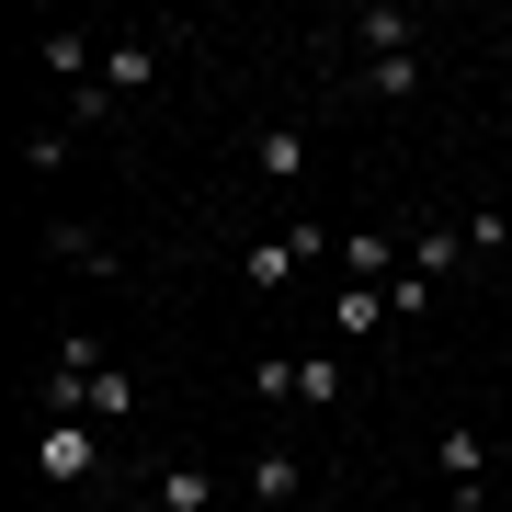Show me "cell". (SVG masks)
<instances>
[{
    "instance_id": "obj_1",
    "label": "cell",
    "mask_w": 512,
    "mask_h": 512,
    "mask_svg": "<svg viewBox=\"0 0 512 512\" xmlns=\"http://www.w3.org/2000/svg\"><path fill=\"white\" fill-rule=\"evenodd\" d=\"M171 46H183V23H137V35H114L92 92H103L114 114H126V103H148V92H160V69H171Z\"/></svg>"
},
{
    "instance_id": "obj_18",
    "label": "cell",
    "mask_w": 512,
    "mask_h": 512,
    "mask_svg": "<svg viewBox=\"0 0 512 512\" xmlns=\"http://www.w3.org/2000/svg\"><path fill=\"white\" fill-rule=\"evenodd\" d=\"M342 512H387V501H342Z\"/></svg>"
},
{
    "instance_id": "obj_15",
    "label": "cell",
    "mask_w": 512,
    "mask_h": 512,
    "mask_svg": "<svg viewBox=\"0 0 512 512\" xmlns=\"http://www.w3.org/2000/svg\"><path fill=\"white\" fill-rule=\"evenodd\" d=\"M342 285H399L387 274V228H342Z\"/></svg>"
},
{
    "instance_id": "obj_12",
    "label": "cell",
    "mask_w": 512,
    "mask_h": 512,
    "mask_svg": "<svg viewBox=\"0 0 512 512\" xmlns=\"http://www.w3.org/2000/svg\"><path fill=\"white\" fill-rule=\"evenodd\" d=\"M353 80H365L376 103H421V46H399V57H353Z\"/></svg>"
},
{
    "instance_id": "obj_9",
    "label": "cell",
    "mask_w": 512,
    "mask_h": 512,
    "mask_svg": "<svg viewBox=\"0 0 512 512\" xmlns=\"http://www.w3.org/2000/svg\"><path fill=\"white\" fill-rule=\"evenodd\" d=\"M342 46H353V57H399V46H421V12H399V0H387V12H353Z\"/></svg>"
},
{
    "instance_id": "obj_17",
    "label": "cell",
    "mask_w": 512,
    "mask_h": 512,
    "mask_svg": "<svg viewBox=\"0 0 512 512\" xmlns=\"http://www.w3.org/2000/svg\"><path fill=\"white\" fill-rule=\"evenodd\" d=\"M490 251H512V217H490V205H478V217H467V262H490Z\"/></svg>"
},
{
    "instance_id": "obj_19",
    "label": "cell",
    "mask_w": 512,
    "mask_h": 512,
    "mask_svg": "<svg viewBox=\"0 0 512 512\" xmlns=\"http://www.w3.org/2000/svg\"><path fill=\"white\" fill-rule=\"evenodd\" d=\"M501 35H512V12H501Z\"/></svg>"
},
{
    "instance_id": "obj_14",
    "label": "cell",
    "mask_w": 512,
    "mask_h": 512,
    "mask_svg": "<svg viewBox=\"0 0 512 512\" xmlns=\"http://www.w3.org/2000/svg\"><path fill=\"white\" fill-rule=\"evenodd\" d=\"M251 171H262V183H296V171H308V137H296V126H262L251 137Z\"/></svg>"
},
{
    "instance_id": "obj_11",
    "label": "cell",
    "mask_w": 512,
    "mask_h": 512,
    "mask_svg": "<svg viewBox=\"0 0 512 512\" xmlns=\"http://www.w3.org/2000/svg\"><path fill=\"white\" fill-rule=\"evenodd\" d=\"M387 319H399V308H387V285H342V296H330V342H376Z\"/></svg>"
},
{
    "instance_id": "obj_4",
    "label": "cell",
    "mask_w": 512,
    "mask_h": 512,
    "mask_svg": "<svg viewBox=\"0 0 512 512\" xmlns=\"http://www.w3.org/2000/svg\"><path fill=\"white\" fill-rule=\"evenodd\" d=\"M103 421H46L35 433V478H57V490H80V478H103Z\"/></svg>"
},
{
    "instance_id": "obj_16",
    "label": "cell",
    "mask_w": 512,
    "mask_h": 512,
    "mask_svg": "<svg viewBox=\"0 0 512 512\" xmlns=\"http://www.w3.org/2000/svg\"><path fill=\"white\" fill-rule=\"evenodd\" d=\"M23 171H35V183H57V171H69V126H35V137H23Z\"/></svg>"
},
{
    "instance_id": "obj_7",
    "label": "cell",
    "mask_w": 512,
    "mask_h": 512,
    "mask_svg": "<svg viewBox=\"0 0 512 512\" xmlns=\"http://www.w3.org/2000/svg\"><path fill=\"white\" fill-rule=\"evenodd\" d=\"M296 490H308V478H296V456H285V444H262V456H251V478H239V501H262V512H308Z\"/></svg>"
},
{
    "instance_id": "obj_20",
    "label": "cell",
    "mask_w": 512,
    "mask_h": 512,
    "mask_svg": "<svg viewBox=\"0 0 512 512\" xmlns=\"http://www.w3.org/2000/svg\"><path fill=\"white\" fill-rule=\"evenodd\" d=\"M137 512H160V501H137Z\"/></svg>"
},
{
    "instance_id": "obj_8",
    "label": "cell",
    "mask_w": 512,
    "mask_h": 512,
    "mask_svg": "<svg viewBox=\"0 0 512 512\" xmlns=\"http://www.w3.org/2000/svg\"><path fill=\"white\" fill-rule=\"evenodd\" d=\"M35 69H46V80H69V92H80V80H103V46L80 35V23H57V35H35Z\"/></svg>"
},
{
    "instance_id": "obj_5",
    "label": "cell",
    "mask_w": 512,
    "mask_h": 512,
    "mask_svg": "<svg viewBox=\"0 0 512 512\" xmlns=\"http://www.w3.org/2000/svg\"><path fill=\"white\" fill-rule=\"evenodd\" d=\"M433 478H444V501H456V512H478V478H490V433H478V421H444V433H433Z\"/></svg>"
},
{
    "instance_id": "obj_6",
    "label": "cell",
    "mask_w": 512,
    "mask_h": 512,
    "mask_svg": "<svg viewBox=\"0 0 512 512\" xmlns=\"http://www.w3.org/2000/svg\"><path fill=\"white\" fill-rule=\"evenodd\" d=\"M456 262H467V217H410V262L399 274L433 285V274H456Z\"/></svg>"
},
{
    "instance_id": "obj_10",
    "label": "cell",
    "mask_w": 512,
    "mask_h": 512,
    "mask_svg": "<svg viewBox=\"0 0 512 512\" xmlns=\"http://www.w3.org/2000/svg\"><path fill=\"white\" fill-rule=\"evenodd\" d=\"M46 251L69 262V274H103V285L126 274V251H114V239H92V228H80V217H57V228H46Z\"/></svg>"
},
{
    "instance_id": "obj_2",
    "label": "cell",
    "mask_w": 512,
    "mask_h": 512,
    "mask_svg": "<svg viewBox=\"0 0 512 512\" xmlns=\"http://www.w3.org/2000/svg\"><path fill=\"white\" fill-rule=\"evenodd\" d=\"M319 251H342V239H319L308 217H296V228H262V239H251V251H239V285H251V296H285V285H296V274H308V262H319Z\"/></svg>"
},
{
    "instance_id": "obj_13",
    "label": "cell",
    "mask_w": 512,
    "mask_h": 512,
    "mask_svg": "<svg viewBox=\"0 0 512 512\" xmlns=\"http://www.w3.org/2000/svg\"><path fill=\"white\" fill-rule=\"evenodd\" d=\"M137 501H160V512H205V501H217V478H205V467H148Z\"/></svg>"
},
{
    "instance_id": "obj_3",
    "label": "cell",
    "mask_w": 512,
    "mask_h": 512,
    "mask_svg": "<svg viewBox=\"0 0 512 512\" xmlns=\"http://www.w3.org/2000/svg\"><path fill=\"white\" fill-rule=\"evenodd\" d=\"M251 387H262V399H308V410H330V399H342V353H262Z\"/></svg>"
}]
</instances>
